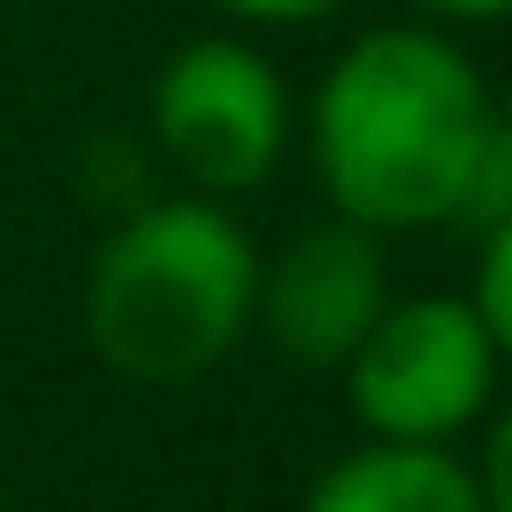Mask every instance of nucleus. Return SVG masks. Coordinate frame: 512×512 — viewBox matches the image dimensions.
I'll list each match as a JSON object with an SVG mask.
<instances>
[{"instance_id":"1","label":"nucleus","mask_w":512,"mask_h":512,"mask_svg":"<svg viewBox=\"0 0 512 512\" xmlns=\"http://www.w3.org/2000/svg\"><path fill=\"white\" fill-rule=\"evenodd\" d=\"M312 176L336 216L392 232H440L464 216L480 168L504 144L480 64L432 24H376L336 48L312 88Z\"/></svg>"},{"instance_id":"2","label":"nucleus","mask_w":512,"mask_h":512,"mask_svg":"<svg viewBox=\"0 0 512 512\" xmlns=\"http://www.w3.org/2000/svg\"><path fill=\"white\" fill-rule=\"evenodd\" d=\"M256 264L224 200H136L88 264V344L136 384H192L256 328Z\"/></svg>"},{"instance_id":"3","label":"nucleus","mask_w":512,"mask_h":512,"mask_svg":"<svg viewBox=\"0 0 512 512\" xmlns=\"http://www.w3.org/2000/svg\"><path fill=\"white\" fill-rule=\"evenodd\" d=\"M336 376H344V400L368 440L456 448L496 408L504 352H496L488 320L472 312V296L424 288V296H384V312L368 320V336L352 344V360Z\"/></svg>"},{"instance_id":"4","label":"nucleus","mask_w":512,"mask_h":512,"mask_svg":"<svg viewBox=\"0 0 512 512\" xmlns=\"http://www.w3.org/2000/svg\"><path fill=\"white\" fill-rule=\"evenodd\" d=\"M288 136H296V104L256 40L208 32L152 72V152L208 200L256 192L280 168Z\"/></svg>"},{"instance_id":"5","label":"nucleus","mask_w":512,"mask_h":512,"mask_svg":"<svg viewBox=\"0 0 512 512\" xmlns=\"http://www.w3.org/2000/svg\"><path fill=\"white\" fill-rule=\"evenodd\" d=\"M384 296H392L384 240L352 216L304 224L256 264V328L288 368H344Z\"/></svg>"},{"instance_id":"6","label":"nucleus","mask_w":512,"mask_h":512,"mask_svg":"<svg viewBox=\"0 0 512 512\" xmlns=\"http://www.w3.org/2000/svg\"><path fill=\"white\" fill-rule=\"evenodd\" d=\"M304 512H488V504H480V480L456 448L360 440L352 456H336L304 488Z\"/></svg>"},{"instance_id":"7","label":"nucleus","mask_w":512,"mask_h":512,"mask_svg":"<svg viewBox=\"0 0 512 512\" xmlns=\"http://www.w3.org/2000/svg\"><path fill=\"white\" fill-rule=\"evenodd\" d=\"M472 312L488 320L504 368H512V216L480 232V264H472Z\"/></svg>"},{"instance_id":"8","label":"nucleus","mask_w":512,"mask_h":512,"mask_svg":"<svg viewBox=\"0 0 512 512\" xmlns=\"http://www.w3.org/2000/svg\"><path fill=\"white\" fill-rule=\"evenodd\" d=\"M472 480H480V504L488 512H512V408H488V440H480Z\"/></svg>"},{"instance_id":"9","label":"nucleus","mask_w":512,"mask_h":512,"mask_svg":"<svg viewBox=\"0 0 512 512\" xmlns=\"http://www.w3.org/2000/svg\"><path fill=\"white\" fill-rule=\"evenodd\" d=\"M216 16H232V24H320V16H336L344 0H208Z\"/></svg>"},{"instance_id":"10","label":"nucleus","mask_w":512,"mask_h":512,"mask_svg":"<svg viewBox=\"0 0 512 512\" xmlns=\"http://www.w3.org/2000/svg\"><path fill=\"white\" fill-rule=\"evenodd\" d=\"M416 8L440 24H504L512 16V0H416Z\"/></svg>"},{"instance_id":"11","label":"nucleus","mask_w":512,"mask_h":512,"mask_svg":"<svg viewBox=\"0 0 512 512\" xmlns=\"http://www.w3.org/2000/svg\"><path fill=\"white\" fill-rule=\"evenodd\" d=\"M496 120H504V144H512V96H504V104H496Z\"/></svg>"}]
</instances>
